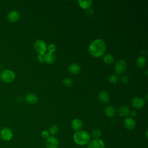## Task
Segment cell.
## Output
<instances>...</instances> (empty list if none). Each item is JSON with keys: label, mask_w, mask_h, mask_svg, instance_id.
<instances>
[{"label": "cell", "mask_w": 148, "mask_h": 148, "mask_svg": "<svg viewBox=\"0 0 148 148\" xmlns=\"http://www.w3.org/2000/svg\"><path fill=\"white\" fill-rule=\"evenodd\" d=\"M1 80L6 83L12 82L15 79V73L13 71L7 69L3 71L0 75Z\"/></svg>", "instance_id": "obj_3"}, {"label": "cell", "mask_w": 148, "mask_h": 148, "mask_svg": "<svg viewBox=\"0 0 148 148\" xmlns=\"http://www.w3.org/2000/svg\"><path fill=\"white\" fill-rule=\"evenodd\" d=\"M56 60L55 55L51 53H47L44 55V61L47 64H51L54 62Z\"/></svg>", "instance_id": "obj_18"}, {"label": "cell", "mask_w": 148, "mask_h": 148, "mask_svg": "<svg viewBox=\"0 0 148 148\" xmlns=\"http://www.w3.org/2000/svg\"><path fill=\"white\" fill-rule=\"evenodd\" d=\"M103 61L106 64H112L114 61V57L110 54H105L103 57Z\"/></svg>", "instance_id": "obj_21"}, {"label": "cell", "mask_w": 148, "mask_h": 148, "mask_svg": "<svg viewBox=\"0 0 148 148\" xmlns=\"http://www.w3.org/2000/svg\"><path fill=\"white\" fill-rule=\"evenodd\" d=\"M80 6L83 9H88L92 4V1L91 0H79L77 1Z\"/></svg>", "instance_id": "obj_20"}, {"label": "cell", "mask_w": 148, "mask_h": 148, "mask_svg": "<svg viewBox=\"0 0 148 148\" xmlns=\"http://www.w3.org/2000/svg\"><path fill=\"white\" fill-rule=\"evenodd\" d=\"M104 113L108 117H113L116 114L115 108L111 105H108L104 108Z\"/></svg>", "instance_id": "obj_15"}, {"label": "cell", "mask_w": 148, "mask_h": 148, "mask_svg": "<svg viewBox=\"0 0 148 148\" xmlns=\"http://www.w3.org/2000/svg\"><path fill=\"white\" fill-rule=\"evenodd\" d=\"M47 50L49 51V53H53L54 52L56 51V46L53 43H51V44H50L48 46H47Z\"/></svg>", "instance_id": "obj_26"}, {"label": "cell", "mask_w": 148, "mask_h": 148, "mask_svg": "<svg viewBox=\"0 0 148 148\" xmlns=\"http://www.w3.org/2000/svg\"><path fill=\"white\" fill-rule=\"evenodd\" d=\"M83 127V122L80 119H75L71 122V127L73 131H80Z\"/></svg>", "instance_id": "obj_11"}, {"label": "cell", "mask_w": 148, "mask_h": 148, "mask_svg": "<svg viewBox=\"0 0 148 148\" xmlns=\"http://www.w3.org/2000/svg\"><path fill=\"white\" fill-rule=\"evenodd\" d=\"M68 71L71 74L76 75L80 72V67L77 64L72 63L68 66Z\"/></svg>", "instance_id": "obj_14"}, {"label": "cell", "mask_w": 148, "mask_h": 148, "mask_svg": "<svg viewBox=\"0 0 148 148\" xmlns=\"http://www.w3.org/2000/svg\"><path fill=\"white\" fill-rule=\"evenodd\" d=\"M36 58H37V60H38L39 62H45V61H44V55L38 54Z\"/></svg>", "instance_id": "obj_29"}, {"label": "cell", "mask_w": 148, "mask_h": 148, "mask_svg": "<svg viewBox=\"0 0 148 148\" xmlns=\"http://www.w3.org/2000/svg\"><path fill=\"white\" fill-rule=\"evenodd\" d=\"M20 18V14L16 10H12L8 14V19L12 23H15Z\"/></svg>", "instance_id": "obj_12"}, {"label": "cell", "mask_w": 148, "mask_h": 148, "mask_svg": "<svg viewBox=\"0 0 148 148\" xmlns=\"http://www.w3.org/2000/svg\"><path fill=\"white\" fill-rule=\"evenodd\" d=\"M98 98L99 101L103 103H108L109 100V95L105 90H102L98 93Z\"/></svg>", "instance_id": "obj_13"}, {"label": "cell", "mask_w": 148, "mask_h": 148, "mask_svg": "<svg viewBox=\"0 0 148 148\" xmlns=\"http://www.w3.org/2000/svg\"><path fill=\"white\" fill-rule=\"evenodd\" d=\"M118 80H119V77L115 74H112L110 75L109 77H108V81L109 82V83L112 84L116 83L118 82Z\"/></svg>", "instance_id": "obj_24"}, {"label": "cell", "mask_w": 148, "mask_h": 148, "mask_svg": "<svg viewBox=\"0 0 148 148\" xmlns=\"http://www.w3.org/2000/svg\"><path fill=\"white\" fill-rule=\"evenodd\" d=\"M87 148H105V143L99 139H94L88 143Z\"/></svg>", "instance_id": "obj_8"}, {"label": "cell", "mask_w": 148, "mask_h": 148, "mask_svg": "<svg viewBox=\"0 0 148 148\" xmlns=\"http://www.w3.org/2000/svg\"></svg>", "instance_id": "obj_34"}, {"label": "cell", "mask_w": 148, "mask_h": 148, "mask_svg": "<svg viewBox=\"0 0 148 148\" xmlns=\"http://www.w3.org/2000/svg\"><path fill=\"white\" fill-rule=\"evenodd\" d=\"M132 106L136 109H140L145 105L144 99L139 97H134L131 100Z\"/></svg>", "instance_id": "obj_9"}, {"label": "cell", "mask_w": 148, "mask_h": 148, "mask_svg": "<svg viewBox=\"0 0 148 148\" xmlns=\"http://www.w3.org/2000/svg\"><path fill=\"white\" fill-rule=\"evenodd\" d=\"M145 75H147V71H146V72H145Z\"/></svg>", "instance_id": "obj_33"}, {"label": "cell", "mask_w": 148, "mask_h": 148, "mask_svg": "<svg viewBox=\"0 0 148 148\" xmlns=\"http://www.w3.org/2000/svg\"><path fill=\"white\" fill-rule=\"evenodd\" d=\"M125 127L130 131L133 130L136 127V122L132 117H127L124 121Z\"/></svg>", "instance_id": "obj_10"}, {"label": "cell", "mask_w": 148, "mask_h": 148, "mask_svg": "<svg viewBox=\"0 0 148 148\" xmlns=\"http://www.w3.org/2000/svg\"><path fill=\"white\" fill-rule=\"evenodd\" d=\"M106 50L105 42L101 39L92 41L88 47L90 54L95 57H100L104 55Z\"/></svg>", "instance_id": "obj_1"}, {"label": "cell", "mask_w": 148, "mask_h": 148, "mask_svg": "<svg viewBox=\"0 0 148 148\" xmlns=\"http://www.w3.org/2000/svg\"><path fill=\"white\" fill-rule=\"evenodd\" d=\"M120 80L122 82V83H123L124 84H127L129 82L130 79H129V77H128V76L127 75H122L121 76Z\"/></svg>", "instance_id": "obj_27"}, {"label": "cell", "mask_w": 148, "mask_h": 148, "mask_svg": "<svg viewBox=\"0 0 148 148\" xmlns=\"http://www.w3.org/2000/svg\"><path fill=\"white\" fill-rule=\"evenodd\" d=\"M45 146L46 148H57L58 140L54 136H49L46 140Z\"/></svg>", "instance_id": "obj_7"}, {"label": "cell", "mask_w": 148, "mask_h": 148, "mask_svg": "<svg viewBox=\"0 0 148 148\" xmlns=\"http://www.w3.org/2000/svg\"><path fill=\"white\" fill-rule=\"evenodd\" d=\"M147 130H146V132H145V135H146V138H148V135H147Z\"/></svg>", "instance_id": "obj_32"}, {"label": "cell", "mask_w": 148, "mask_h": 148, "mask_svg": "<svg viewBox=\"0 0 148 148\" xmlns=\"http://www.w3.org/2000/svg\"><path fill=\"white\" fill-rule=\"evenodd\" d=\"M0 137L4 141H9L13 138V132L10 128L4 127L0 131Z\"/></svg>", "instance_id": "obj_5"}, {"label": "cell", "mask_w": 148, "mask_h": 148, "mask_svg": "<svg viewBox=\"0 0 148 148\" xmlns=\"http://www.w3.org/2000/svg\"><path fill=\"white\" fill-rule=\"evenodd\" d=\"M127 69V63L124 60H118L114 65V71L117 74L123 73Z\"/></svg>", "instance_id": "obj_6"}, {"label": "cell", "mask_w": 148, "mask_h": 148, "mask_svg": "<svg viewBox=\"0 0 148 148\" xmlns=\"http://www.w3.org/2000/svg\"><path fill=\"white\" fill-rule=\"evenodd\" d=\"M130 114L131 116V117H136V114H137V113H136V111H135V110L130 111Z\"/></svg>", "instance_id": "obj_31"}, {"label": "cell", "mask_w": 148, "mask_h": 148, "mask_svg": "<svg viewBox=\"0 0 148 148\" xmlns=\"http://www.w3.org/2000/svg\"><path fill=\"white\" fill-rule=\"evenodd\" d=\"M73 80L71 79L68 77L65 78L62 80V84L65 87H70L73 84Z\"/></svg>", "instance_id": "obj_25"}, {"label": "cell", "mask_w": 148, "mask_h": 148, "mask_svg": "<svg viewBox=\"0 0 148 148\" xmlns=\"http://www.w3.org/2000/svg\"><path fill=\"white\" fill-rule=\"evenodd\" d=\"M146 64V60L143 56H139L136 60V64L137 67L139 68H143Z\"/></svg>", "instance_id": "obj_19"}, {"label": "cell", "mask_w": 148, "mask_h": 148, "mask_svg": "<svg viewBox=\"0 0 148 148\" xmlns=\"http://www.w3.org/2000/svg\"><path fill=\"white\" fill-rule=\"evenodd\" d=\"M102 135V132L99 129H94L91 132V135L94 139H99Z\"/></svg>", "instance_id": "obj_22"}, {"label": "cell", "mask_w": 148, "mask_h": 148, "mask_svg": "<svg viewBox=\"0 0 148 148\" xmlns=\"http://www.w3.org/2000/svg\"><path fill=\"white\" fill-rule=\"evenodd\" d=\"M73 141L79 146H84L88 143L90 140L89 134L83 130L76 131L73 135Z\"/></svg>", "instance_id": "obj_2"}, {"label": "cell", "mask_w": 148, "mask_h": 148, "mask_svg": "<svg viewBox=\"0 0 148 148\" xmlns=\"http://www.w3.org/2000/svg\"><path fill=\"white\" fill-rule=\"evenodd\" d=\"M118 114L121 117H125L127 116L130 114V109L127 106H121L117 110Z\"/></svg>", "instance_id": "obj_17"}, {"label": "cell", "mask_w": 148, "mask_h": 148, "mask_svg": "<svg viewBox=\"0 0 148 148\" xmlns=\"http://www.w3.org/2000/svg\"><path fill=\"white\" fill-rule=\"evenodd\" d=\"M58 131V128L56 125H53L50 127L49 130V133L51 135V136H54L56 135Z\"/></svg>", "instance_id": "obj_23"}, {"label": "cell", "mask_w": 148, "mask_h": 148, "mask_svg": "<svg viewBox=\"0 0 148 148\" xmlns=\"http://www.w3.org/2000/svg\"><path fill=\"white\" fill-rule=\"evenodd\" d=\"M25 101L29 104H35L38 102L37 96L32 93H29L25 97Z\"/></svg>", "instance_id": "obj_16"}, {"label": "cell", "mask_w": 148, "mask_h": 148, "mask_svg": "<svg viewBox=\"0 0 148 148\" xmlns=\"http://www.w3.org/2000/svg\"><path fill=\"white\" fill-rule=\"evenodd\" d=\"M34 47L38 54L45 55L46 50H47V46L46 43L42 40L38 39L35 41L34 43Z\"/></svg>", "instance_id": "obj_4"}, {"label": "cell", "mask_w": 148, "mask_h": 148, "mask_svg": "<svg viewBox=\"0 0 148 148\" xmlns=\"http://www.w3.org/2000/svg\"><path fill=\"white\" fill-rule=\"evenodd\" d=\"M86 13L88 15H90V16H91V15L93 14V11L91 9L88 8V9H86Z\"/></svg>", "instance_id": "obj_30"}, {"label": "cell", "mask_w": 148, "mask_h": 148, "mask_svg": "<svg viewBox=\"0 0 148 148\" xmlns=\"http://www.w3.org/2000/svg\"><path fill=\"white\" fill-rule=\"evenodd\" d=\"M41 135L43 138L46 139L50 136V134L49 133V131H47L46 130H43L41 133Z\"/></svg>", "instance_id": "obj_28"}]
</instances>
